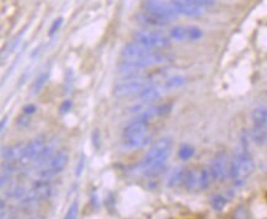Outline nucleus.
Segmentation results:
<instances>
[{
	"label": "nucleus",
	"mask_w": 267,
	"mask_h": 219,
	"mask_svg": "<svg viewBox=\"0 0 267 219\" xmlns=\"http://www.w3.org/2000/svg\"><path fill=\"white\" fill-rule=\"evenodd\" d=\"M151 84L153 83H151L149 79L140 76L139 74L126 76L123 80L114 84V95L116 97H127L132 96V95H138L143 89H145Z\"/></svg>",
	"instance_id": "7ed1b4c3"
},
{
	"label": "nucleus",
	"mask_w": 267,
	"mask_h": 219,
	"mask_svg": "<svg viewBox=\"0 0 267 219\" xmlns=\"http://www.w3.org/2000/svg\"><path fill=\"white\" fill-rule=\"evenodd\" d=\"M191 3H193L195 5L200 6V8H208V6L214 5V0H189Z\"/></svg>",
	"instance_id": "c85d7f7f"
},
{
	"label": "nucleus",
	"mask_w": 267,
	"mask_h": 219,
	"mask_svg": "<svg viewBox=\"0 0 267 219\" xmlns=\"http://www.w3.org/2000/svg\"><path fill=\"white\" fill-rule=\"evenodd\" d=\"M227 202L228 201H227V199L223 195H214L212 197V200H210V206H212V208L214 211L221 212L227 206Z\"/></svg>",
	"instance_id": "5701e85b"
},
{
	"label": "nucleus",
	"mask_w": 267,
	"mask_h": 219,
	"mask_svg": "<svg viewBox=\"0 0 267 219\" xmlns=\"http://www.w3.org/2000/svg\"><path fill=\"white\" fill-rule=\"evenodd\" d=\"M148 141H149L148 134H143V136L125 138L123 139V146H125V148H127L128 150H133V149H138L140 148V146H143Z\"/></svg>",
	"instance_id": "aec40b11"
},
{
	"label": "nucleus",
	"mask_w": 267,
	"mask_h": 219,
	"mask_svg": "<svg viewBox=\"0 0 267 219\" xmlns=\"http://www.w3.org/2000/svg\"><path fill=\"white\" fill-rule=\"evenodd\" d=\"M68 160H69V154H68V151L62 149V150L57 151L52 158H51L50 162V166L48 169H46L42 174V179H48L51 175L53 174H58V172L63 171L64 167L67 166Z\"/></svg>",
	"instance_id": "9b49d317"
},
{
	"label": "nucleus",
	"mask_w": 267,
	"mask_h": 219,
	"mask_svg": "<svg viewBox=\"0 0 267 219\" xmlns=\"http://www.w3.org/2000/svg\"><path fill=\"white\" fill-rule=\"evenodd\" d=\"M195 155V148L190 144H182L179 149V158L181 160H190Z\"/></svg>",
	"instance_id": "b1692460"
},
{
	"label": "nucleus",
	"mask_w": 267,
	"mask_h": 219,
	"mask_svg": "<svg viewBox=\"0 0 267 219\" xmlns=\"http://www.w3.org/2000/svg\"><path fill=\"white\" fill-rule=\"evenodd\" d=\"M51 195H52V186H51V183L46 179H41V180H38L35 183L34 187L23 197L22 203L25 206H34V204L48 200Z\"/></svg>",
	"instance_id": "39448f33"
},
{
	"label": "nucleus",
	"mask_w": 267,
	"mask_h": 219,
	"mask_svg": "<svg viewBox=\"0 0 267 219\" xmlns=\"http://www.w3.org/2000/svg\"><path fill=\"white\" fill-rule=\"evenodd\" d=\"M142 6L143 10L155 14V15L160 16V18L170 21V22L179 16L172 1H165V0H144Z\"/></svg>",
	"instance_id": "423d86ee"
},
{
	"label": "nucleus",
	"mask_w": 267,
	"mask_h": 219,
	"mask_svg": "<svg viewBox=\"0 0 267 219\" xmlns=\"http://www.w3.org/2000/svg\"><path fill=\"white\" fill-rule=\"evenodd\" d=\"M36 111H37V107L35 106L34 104H29V105H26V106H23V113H26V115H29V116L34 115Z\"/></svg>",
	"instance_id": "473e14b6"
},
{
	"label": "nucleus",
	"mask_w": 267,
	"mask_h": 219,
	"mask_svg": "<svg viewBox=\"0 0 267 219\" xmlns=\"http://www.w3.org/2000/svg\"><path fill=\"white\" fill-rule=\"evenodd\" d=\"M79 216V202L74 201L68 208L67 213H65L64 218L63 219H76Z\"/></svg>",
	"instance_id": "a878e982"
},
{
	"label": "nucleus",
	"mask_w": 267,
	"mask_h": 219,
	"mask_svg": "<svg viewBox=\"0 0 267 219\" xmlns=\"http://www.w3.org/2000/svg\"><path fill=\"white\" fill-rule=\"evenodd\" d=\"M93 143L96 149L100 148V130L97 128L93 132Z\"/></svg>",
	"instance_id": "2f4dec72"
},
{
	"label": "nucleus",
	"mask_w": 267,
	"mask_h": 219,
	"mask_svg": "<svg viewBox=\"0 0 267 219\" xmlns=\"http://www.w3.org/2000/svg\"><path fill=\"white\" fill-rule=\"evenodd\" d=\"M47 80H48V73H47V72H44V73L39 74V75L37 76L36 81H35L34 86H32V90H34L35 94L41 91L42 88L44 86V84L47 83Z\"/></svg>",
	"instance_id": "393cba45"
},
{
	"label": "nucleus",
	"mask_w": 267,
	"mask_h": 219,
	"mask_svg": "<svg viewBox=\"0 0 267 219\" xmlns=\"http://www.w3.org/2000/svg\"><path fill=\"white\" fill-rule=\"evenodd\" d=\"M25 148L26 144L19 143L15 146H6L1 150V158H3V163H10V164H16L18 162H21L25 154Z\"/></svg>",
	"instance_id": "4468645a"
},
{
	"label": "nucleus",
	"mask_w": 267,
	"mask_h": 219,
	"mask_svg": "<svg viewBox=\"0 0 267 219\" xmlns=\"http://www.w3.org/2000/svg\"><path fill=\"white\" fill-rule=\"evenodd\" d=\"M30 123H31V118H30V116L26 115V113H22V115L19 116V118L16 120V126H18L20 129L27 128L30 126Z\"/></svg>",
	"instance_id": "bb28decb"
},
{
	"label": "nucleus",
	"mask_w": 267,
	"mask_h": 219,
	"mask_svg": "<svg viewBox=\"0 0 267 219\" xmlns=\"http://www.w3.org/2000/svg\"><path fill=\"white\" fill-rule=\"evenodd\" d=\"M203 37V31L198 26H175L170 30V38L177 42H195Z\"/></svg>",
	"instance_id": "1a4fd4ad"
},
{
	"label": "nucleus",
	"mask_w": 267,
	"mask_h": 219,
	"mask_svg": "<svg viewBox=\"0 0 267 219\" xmlns=\"http://www.w3.org/2000/svg\"><path fill=\"white\" fill-rule=\"evenodd\" d=\"M198 172H200V190H207L213 181L210 169L203 167V169H201Z\"/></svg>",
	"instance_id": "4be33fe9"
},
{
	"label": "nucleus",
	"mask_w": 267,
	"mask_h": 219,
	"mask_svg": "<svg viewBox=\"0 0 267 219\" xmlns=\"http://www.w3.org/2000/svg\"><path fill=\"white\" fill-rule=\"evenodd\" d=\"M148 126L149 121L143 120L140 117H135L134 120L131 121L123 129V139L131 138V137L143 136V134H148Z\"/></svg>",
	"instance_id": "f8f14e48"
},
{
	"label": "nucleus",
	"mask_w": 267,
	"mask_h": 219,
	"mask_svg": "<svg viewBox=\"0 0 267 219\" xmlns=\"http://www.w3.org/2000/svg\"><path fill=\"white\" fill-rule=\"evenodd\" d=\"M62 24H63V18H56V20L53 21V24H52V26H51L48 35H50V36H53V35H55L56 32L59 31V29H60V26H62Z\"/></svg>",
	"instance_id": "cd10ccee"
},
{
	"label": "nucleus",
	"mask_w": 267,
	"mask_h": 219,
	"mask_svg": "<svg viewBox=\"0 0 267 219\" xmlns=\"http://www.w3.org/2000/svg\"><path fill=\"white\" fill-rule=\"evenodd\" d=\"M255 170V162L248 150L247 138L241 139V148L230 163V179L235 185L240 186L248 180Z\"/></svg>",
	"instance_id": "f03ea898"
},
{
	"label": "nucleus",
	"mask_w": 267,
	"mask_h": 219,
	"mask_svg": "<svg viewBox=\"0 0 267 219\" xmlns=\"http://www.w3.org/2000/svg\"><path fill=\"white\" fill-rule=\"evenodd\" d=\"M184 183L189 191L200 190V172L196 170H189L185 176Z\"/></svg>",
	"instance_id": "6ab92c4d"
},
{
	"label": "nucleus",
	"mask_w": 267,
	"mask_h": 219,
	"mask_svg": "<svg viewBox=\"0 0 267 219\" xmlns=\"http://www.w3.org/2000/svg\"><path fill=\"white\" fill-rule=\"evenodd\" d=\"M187 83L186 76L184 75H172L170 78H168L165 80V83L163 84V89L164 90H174L179 89V88H182L185 84Z\"/></svg>",
	"instance_id": "412c9836"
},
{
	"label": "nucleus",
	"mask_w": 267,
	"mask_h": 219,
	"mask_svg": "<svg viewBox=\"0 0 267 219\" xmlns=\"http://www.w3.org/2000/svg\"><path fill=\"white\" fill-rule=\"evenodd\" d=\"M70 109H72V101H70V100H65L62 104V106H60V111H62L63 113L68 112Z\"/></svg>",
	"instance_id": "f704fd0d"
},
{
	"label": "nucleus",
	"mask_w": 267,
	"mask_h": 219,
	"mask_svg": "<svg viewBox=\"0 0 267 219\" xmlns=\"http://www.w3.org/2000/svg\"><path fill=\"white\" fill-rule=\"evenodd\" d=\"M172 139L170 137H163L158 139L140 162L139 169L142 170L143 174L149 178H154L161 174L169 157L172 154Z\"/></svg>",
	"instance_id": "f257e3e1"
},
{
	"label": "nucleus",
	"mask_w": 267,
	"mask_h": 219,
	"mask_svg": "<svg viewBox=\"0 0 267 219\" xmlns=\"http://www.w3.org/2000/svg\"><path fill=\"white\" fill-rule=\"evenodd\" d=\"M252 129L267 130V107L257 106L251 112Z\"/></svg>",
	"instance_id": "dca6fc26"
},
{
	"label": "nucleus",
	"mask_w": 267,
	"mask_h": 219,
	"mask_svg": "<svg viewBox=\"0 0 267 219\" xmlns=\"http://www.w3.org/2000/svg\"><path fill=\"white\" fill-rule=\"evenodd\" d=\"M133 38L135 42L151 50H160V48H168L170 46V38L161 32L155 31H145L139 30L133 34Z\"/></svg>",
	"instance_id": "20e7f679"
},
{
	"label": "nucleus",
	"mask_w": 267,
	"mask_h": 219,
	"mask_svg": "<svg viewBox=\"0 0 267 219\" xmlns=\"http://www.w3.org/2000/svg\"><path fill=\"white\" fill-rule=\"evenodd\" d=\"M84 166H85V157H84V154H81L80 159H79L78 162V165H76V176H80L81 172H83L84 170Z\"/></svg>",
	"instance_id": "c756f323"
},
{
	"label": "nucleus",
	"mask_w": 267,
	"mask_h": 219,
	"mask_svg": "<svg viewBox=\"0 0 267 219\" xmlns=\"http://www.w3.org/2000/svg\"><path fill=\"white\" fill-rule=\"evenodd\" d=\"M172 5L176 10L177 15H184L187 18H198L203 14V9L195 5L189 0H172Z\"/></svg>",
	"instance_id": "ddd939ff"
},
{
	"label": "nucleus",
	"mask_w": 267,
	"mask_h": 219,
	"mask_svg": "<svg viewBox=\"0 0 267 219\" xmlns=\"http://www.w3.org/2000/svg\"><path fill=\"white\" fill-rule=\"evenodd\" d=\"M11 174L13 172H8V171H1V187L6 185V182H9L11 179Z\"/></svg>",
	"instance_id": "72a5a7b5"
},
{
	"label": "nucleus",
	"mask_w": 267,
	"mask_h": 219,
	"mask_svg": "<svg viewBox=\"0 0 267 219\" xmlns=\"http://www.w3.org/2000/svg\"><path fill=\"white\" fill-rule=\"evenodd\" d=\"M138 22L142 25H147V26L151 27H164L166 25L170 24V21L165 20V18H160V16L155 15L153 13H149V11L142 10L140 13H138L135 15Z\"/></svg>",
	"instance_id": "2eb2a0df"
},
{
	"label": "nucleus",
	"mask_w": 267,
	"mask_h": 219,
	"mask_svg": "<svg viewBox=\"0 0 267 219\" xmlns=\"http://www.w3.org/2000/svg\"><path fill=\"white\" fill-rule=\"evenodd\" d=\"M6 120H8V117H3V120H1V126H0V128H1V133L4 132V129H5V123H6Z\"/></svg>",
	"instance_id": "c9c22d12"
},
{
	"label": "nucleus",
	"mask_w": 267,
	"mask_h": 219,
	"mask_svg": "<svg viewBox=\"0 0 267 219\" xmlns=\"http://www.w3.org/2000/svg\"><path fill=\"white\" fill-rule=\"evenodd\" d=\"M154 51L151 48L145 47V46L140 45L138 42H131L127 45L123 46L122 51H121V55H122L123 59L128 60H139L143 59L145 57H149L151 55H153Z\"/></svg>",
	"instance_id": "9d476101"
},
{
	"label": "nucleus",
	"mask_w": 267,
	"mask_h": 219,
	"mask_svg": "<svg viewBox=\"0 0 267 219\" xmlns=\"http://www.w3.org/2000/svg\"><path fill=\"white\" fill-rule=\"evenodd\" d=\"M163 86L151 84V85L147 86L145 89H143L137 96L138 99H139L140 104H147V102H152L154 101V100H158L159 97L161 96V94H163Z\"/></svg>",
	"instance_id": "f3484780"
},
{
	"label": "nucleus",
	"mask_w": 267,
	"mask_h": 219,
	"mask_svg": "<svg viewBox=\"0 0 267 219\" xmlns=\"http://www.w3.org/2000/svg\"><path fill=\"white\" fill-rule=\"evenodd\" d=\"M233 219H249V216H248L247 211H245L244 208H241V207H240V208H239L238 211L234 213Z\"/></svg>",
	"instance_id": "7c9ffc66"
},
{
	"label": "nucleus",
	"mask_w": 267,
	"mask_h": 219,
	"mask_svg": "<svg viewBox=\"0 0 267 219\" xmlns=\"http://www.w3.org/2000/svg\"><path fill=\"white\" fill-rule=\"evenodd\" d=\"M47 144L44 139L42 138H34L31 142L26 144L25 148V154H23L22 164H30V163H38L39 159L43 157V154L47 150Z\"/></svg>",
	"instance_id": "6e6552de"
},
{
	"label": "nucleus",
	"mask_w": 267,
	"mask_h": 219,
	"mask_svg": "<svg viewBox=\"0 0 267 219\" xmlns=\"http://www.w3.org/2000/svg\"><path fill=\"white\" fill-rule=\"evenodd\" d=\"M210 172H212L213 180L223 182L227 178H230V164H229L228 154L226 151H219L214 155L210 164Z\"/></svg>",
	"instance_id": "0eeeda50"
},
{
	"label": "nucleus",
	"mask_w": 267,
	"mask_h": 219,
	"mask_svg": "<svg viewBox=\"0 0 267 219\" xmlns=\"http://www.w3.org/2000/svg\"><path fill=\"white\" fill-rule=\"evenodd\" d=\"M186 170L184 167H175L168 178V186L169 187H176L184 183L185 176H186Z\"/></svg>",
	"instance_id": "a211bd4d"
}]
</instances>
